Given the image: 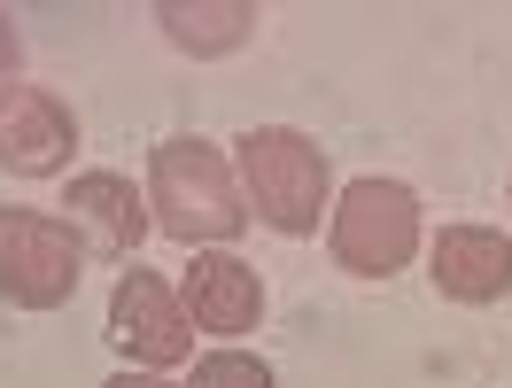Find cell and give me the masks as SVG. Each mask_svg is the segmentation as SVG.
<instances>
[{"mask_svg":"<svg viewBox=\"0 0 512 388\" xmlns=\"http://www.w3.org/2000/svg\"><path fill=\"white\" fill-rule=\"evenodd\" d=\"M78 156V109L55 86H24L0 109V171L16 179H55Z\"/></svg>","mask_w":512,"mask_h":388,"instance_id":"7","label":"cell"},{"mask_svg":"<svg viewBox=\"0 0 512 388\" xmlns=\"http://www.w3.org/2000/svg\"><path fill=\"white\" fill-rule=\"evenodd\" d=\"M427 280L443 303H505L512 295V233L505 226H443L427 241Z\"/></svg>","mask_w":512,"mask_h":388,"instance_id":"8","label":"cell"},{"mask_svg":"<svg viewBox=\"0 0 512 388\" xmlns=\"http://www.w3.org/2000/svg\"><path fill=\"white\" fill-rule=\"evenodd\" d=\"M187 388H272V365H264L256 350H233V342H225V350L194 357V381Z\"/></svg>","mask_w":512,"mask_h":388,"instance_id":"11","label":"cell"},{"mask_svg":"<svg viewBox=\"0 0 512 388\" xmlns=\"http://www.w3.org/2000/svg\"><path fill=\"white\" fill-rule=\"evenodd\" d=\"M109 342L132 357V373H171V365H187L194 357V319H187V303H179V288H171L163 272L125 264L117 288H109Z\"/></svg>","mask_w":512,"mask_h":388,"instance_id":"5","label":"cell"},{"mask_svg":"<svg viewBox=\"0 0 512 388\" xmlns=\"http://www.w3.org/2000/svg\"><path fill=\"white\" fill-rule=\"evenodd\" d=\"M86 280V241L55 210L0 202V303L8 311H63Z\"/></svg>","mask_w":512,"mask_h":388,"instance_id":"4","label":"cell"},{"mask_svg":"<svg viewBox=\"0 0 512 388\" xmlns=\"http://www.w3.org/2000/svg\"><path fill=\"white\" fill-rule=\"evenodd\" d=\"M148 226L187 241V249H233L249 233V202L233 179V156L202 132H171L148 156Z\"/></svg>","mask_w":512,"mask_h":388,"instance_id":"1","label":"cell"},{"mask_svg":"<svg viewBox=\"0 0 512 388\" xmlns=\"http://www.w3.org/2000/svg\"><path fill=\"white\" fill-rule=\"evenodd\" d=\"M101 388H179V381H171V373H132V365H125V373H109Z\"/></svg>","mask_w":512,"mask_h":388,"instance_id":"13","label":"cell"},{"mask_svg":"<svg viewBox=\"0 0 512 388\" xmlns=\"http://www.w3.org/2000/svg\"><path fill=\"white\" fill-rule=\"evenodd\" d=\"M24 94V32H16V16L0 8V109Z\"/></svg>","mask_w":512,"mask_h":388,"instance_id":"12","label":"cell"},{"mask_svg":"<svg viewBox=\"0 0 512 388\" xmlns=\"http://www.w3.org/2000/svg\"><path fill=\"white\" fill-rule=\"evenodd\" d=\"M233 179L256 226H272L280 241H311L319 218L334 210V156L295 125H249L233 140Z\"/></svg>","mask_w":512,"mask_h":388,"instance_id":"2","label":"cell"},{"mask_svg":"<svg viewBox=\"0 0 512 388\" xmlns=\"http://www.w3.org/2000/svg\"><path fill=\"white\" fill-rule=\"evenodd\" d=\"M179 303L202 334H256L264 319V272L241 264L233 249H194V264L179 272Z\"/></svg>","mask_w":512,"mask_h":388,"instance_id":"9","label":"cell"},{"mask_svg":"<svg viewBox=\"0 0 512 388\" xmlns=\"http://www.w3.org/2000/svg\"><path fill=\"white\" fill-rule=\"evenodd\" d=\"M70 210V233L86 241V257L94 264H117L125 272L140 257V241H148V194L132 187L125 171H78L63 194Z\"/></svg>","mask_w":512,"mask_h":388,"instance_id":"6","label":"cell"},{"mask_svg":"<svg viewBox=\"0 0 512 388\" xmlns=\"http://www.w3.org/2000/svg\"><path fill=\"white\" fill-rule=\"evenodd\" d=\"M156 24H163V39H171L179 55L210 63V55H233V47L256 39V8L249 0H163Z\"/></svg>","mask_w":512,"mask_h":388,"instance_id":"10","label":"cell"},{"mask_svg":"<svg viewBox=\"0 0 512 388\" xmlns=\"http://www.w3.org/2000/svg\"><path fill=\"white\" fill-rule=\"evenodd\" d=\"M419 233H427L419 226V194L404 179L365 171L326 210V257L342 264L350 280H388V272H404L419 257Z\"/></svg>","mask_w":512,"mask_h":388,"instance_id":"3","label":"cell"}]
</instances>
